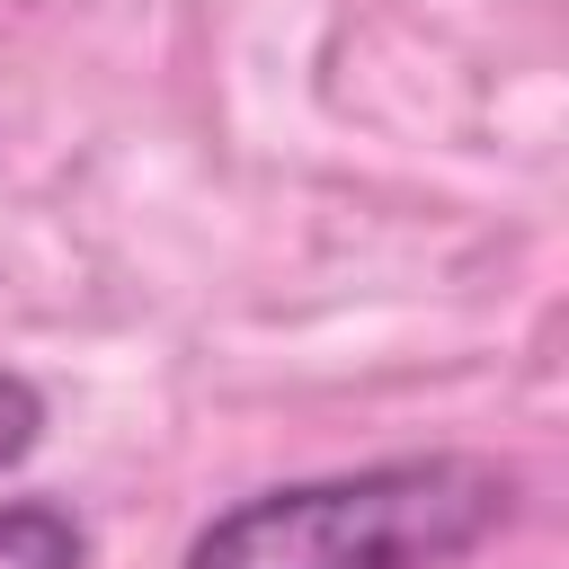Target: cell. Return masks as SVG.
<instances>
[{"mask_svg":"<svg viewBox=\"0 0 569 569\" xmlns=\"http://www.w3.org/2000/svg\"><path fill=\"white\" fill-rule=\"evenodd\" d=\"M516 516V471L489 453H400L329 480L231 498L178 569H453Z\"/></svg>","mask_w":569,"mask_h":569,"instance_id":"obj_1","label":"cell"},{"mask_svg":"<svg viewBox=\"0 0 569 569\" xmlns=\"http://www.w3.org/2000/svg\"><path fill=\"white\" fill-rule=\"evenodd\" d=\"M0 569H89V525L62 498H0Z\"/></svg>","mask_w":569,"mask_h":569,"instance_id":"obj_2","label":"cell"},{"mask_svg":"<svg viewBox=\"0 0 569 569\" xmlns=\"http://www.w3.org/2000/svg\"><path fill=\"white\" fill-rule=\"evenodd\" d=\"M36 445H44V391H36L27 373H9V365H0V471H9V462H27Z\"/></svg>","mask_w":569,"mask_h":569,"instance_id":"obj_3","label":"cell"}]
</instances>
